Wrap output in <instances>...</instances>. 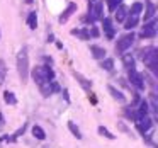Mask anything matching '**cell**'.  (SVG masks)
I'll use <instances>...</instances> for the list:
<instances>
[{
	"label": "cell",
	"mask_w": 158,
	"mask_h": 148,
	"mask_svg": "<svg viewBox=\"0 0 158 148\" xmlns=\"http://www.w3.org/2000/svg\"><path fill=\"white\" fill-rule=\"evenodd\" d=\"M102 2L100 0H90L89 2V21H102Z\"/></svg>",
	"instance_id": "5"
},
{
	"label": "cell",
	"mask_w": 158,
	"mask_h": 148,
	"mask_svg": "<svg viewBox=\"0 0 158 148\" xmlns=\"http://www.w3.org/2000/svg\"><path fill=\"white\" fill-rule=\"evenodd\" d=\"M4 123V117H2V114H0V124Z\"/></svg>",
	"instance_id": "32"
},
{
	"label": "cell",
	"mask_w": 158,
	"mask_h": 148,
	"mask_svg": "<svg viewBox=\"0 0 158 148\" xmlns=\"http://www.w3.org/2000/svg\"><path fill=\"white\" fill-rule=\"evenodd\" d=\"M89 34L92 36V38H99V34H100V32H99V29H97V27H92V29L89 31Z\"/></svg>",
	"instance_id": "30"
},
{
	"label": "cell",
	"mask_w": 158,
	"mask_h": 148,
	"mask_svg": "<svg viewBox=\"0 0 158 148\" xmlns=\"http://www.w3.org/2000/svg\"><path fill=\"white\" fill-rule=\"evenodd\" d=\"M156 19H151V21H148L146 24H144V29L143 32H141V38H155L156 36Z\"/></svg>",
	"instance_id": "9"
},
{
	"label": "cell",
	"mask_w": 158,
	"mask_h": 148,
	"mask_svg": "<svg viewBox=\"0 0 158 148\" xmlns=\"http://www.w3.org/2000/svg\"><path fill=\"white\" fill-rule=\"evenodd\" d=\"M17 72L21 77L22 83L27 82L29 78V55H27V46H22V49L17 53Z\"/></svg>",
	"instance_id": "1"
},
{
	"label": "cell",
	"mask_w": 158,
	"mask_h": 148,
	"mask_svg": "<svg viewBox=\"0 0 158 148\" xmlns=\"http://www.w3.org/2000/svg\"><path fill=\"white\" fill-rule=\"evenodd\" d=\"M100 68H104L106 72H112L114 70V60L112 58H104L100 63Z\"/></svg>",
	"instance_id": "20"
},
{
	"label": "cell",
	"mask_w": 158,
	"mask_h": 148,
	"mask_svg": "<svg viewBox=\"0 0 158 148\" xmlns=\"http://www.w3.org/2000/svg\"><path fill=\"white\" fill-rule=\"evenodd\" d=\"M114 12H116V14H114V17H116L117 22H124V19L129 15V12H127V7H126V5H123V4L117 5Z\"/></svg>",
	"instance_id": "11"
},
{
	"label": "cell",
	"mask_w": 158,
	"mask_h": 148,
	"mask_svg": "<svg viewBox=\"0 0 158 148\" xmlns=\"http://www.w3.org/2000/svg\"><path fill=\"white\" fill-rule=\"evenodd\" d=\"M4 100H5V104H9V106H15V104H17L15 95L12 92H9V90H5V92H4Z\"/></svg>",
	"instance_id": "21"
},
{
	"label": "cell",
	"mask_w": 158,
	"mask_h": 148,
	"mask_svg": "<svg viewBox=\"0 0 158 148\" xmlns=\"http://www.w3.org/2000/svg\"><path fill=\"white\" fill-rule=\"evenodd\" d=\"M27 26L31 29L38 27V14H36V12H31V14L27 15Z\"/></svg>",
	"instance_id": "22"
},
{
	"label": "cell",
	"mask_w": 158,
	"mask_h": 148,
	"mask_svg": "<svg viewBox=\"0 0 158 148\" xmlns=\"http://www.w3.org/2000/svg\"><path fill=\"white\" fill-rule=\"evenodd\" d=\"M141 58H143L144 65L151 70L153 73H158V49L156 48H146L141 51Z\"/></svg>",
	"instance_id": "2"
},
{
	"label": "cell",
	"mask_w": 158,
	"mask_h": 148,
	"mask_svg": "<svg viewBox=\"0 0 158 148\" xmlns=\"http://www.w3.org/2000/svg\"><path fill=\"white\" fill-rule=\"evenodd\" d=\"M127 77H129V82L133 83L134 87H136L138 90H143L144 89V82H143V75L141 73L136 72V68H129L127 70Z\"/></svg>",
	"instance_id": "6"
},
{
	"label": "cell",
	"mask_w": 158,
	"mask_h": 148,
	"mask_svg": "<svg viewBox=\"0 0 158 148\" xmlns=\"http://www.w3.org/2000/svg\"><path fill=\"white\" fill-rule=\"evenodd\" d=\"M119 128H121V131H124V133H127V128H126V126H124V124H123V123H119Z\"/></svg>",
	"instance_id": "31"
},
{
	"label": "cell",
	"mask_w": 158,
	"mask_h": 148,
	"mask_svg": "<svg viewBox=\"0 0 158 148\" xmlns=\"http://www.w3.org/2000/svg\"><path fill=\"white\" fill-rule=\"evenodd\" d=\"M155 12H156L155 5L151 4V2H146V12H144V21H150V19H153V17H155Z\"/></svg>",
	"instance_id": "18"
},
{
	"label": "cell",
	"mask_w": 158,
	"mask_h": 148,
	"mask_svg": "<svg viewBox=\"0 0 158 148\" xmlns=\"http://www.w3.org/2000/svg\"><path fill=\"white\" fill-rule=\"evenodd\" d=\"M151 126H153V121H151L148 116H143V117H139V119L136 121V129L139 131L143 136L148 134V131L151 129Z\"/></svg>",
	"instance_id": "8"
},
{
	"label": "cell",
	"mask_w": 158,
	"mask_h": 148,
	"mask_svg": "<svg viewBox=\"0 0 158 148\" xmlns=\"http://www.w3.org/2000/svg\"><path fill=\"white\" fill-rule=\"evenodd\" d=\"M5 75H7V66L4 60H0V85L5 82Z\"/></svg>",
	"instance_id": "27"
},
{
	"label": "cell",
	"mask_w": 158,
	"mask_h": 148,
	"mask_svg": "<svg viewBox=\"0 0 158 148\" xmlns=\"http://www.w3.org/2000/svg\"><path fill=\"white\" fill-rule=\"evenodd\" d=\"M123 63H124V66L129 70V68H133V66H134V58L131 55H123Z\"/></svg>",
	"instance_id": "26"
},
{
	"label": "cell",
	"mask_w": 158,
	"mask_h": 148,
	"mask_svg": "<svg viewBox=\"0 0 158 148\" xmlns=\"http://www.w3.org/2000/svg\"><path fill=\"white\" fill-rule=\"evenodd\" d=\"M72 34L77 36V38L83 39V41H87V39H90V34H89V29L87 27H80V29H72Z\"/></svg>",
	"instance_id": "16"
},
{
	"label": "cell",
	"mask_w": 158,
	"mask_h": 148,
	"mask_svg": "<svg viewBox=\"0 0 158 148\" xmlns=\"http://www.w3.org/2000/svg\"><path fill=\"white\" fill-rule=\"evenodd\" d=\"M75 12H77V4H68V7H66V11L63 12L61 15H60V19H58V21L63 24V22H66V21H68V19L72 17V15L75 14Z\"/></svg>",
	"instance_id": "12"
},
{
	"label": "cell",
	"mask_w": 158,
	"mask_h": 148,
	"mask_svg": "<svg viewBox=\"0 0 158 148\" xmlns=\"http://www.w3.org/2000/svg\"><path fill=\"white\" fill-rule=\"evenodd\" d=\"M90 51H92V56L95 60H104V58H106V49L100 48V46H97V44L90 46Z\"/></svg>",
	"instance_id": "14"
},
{
	"label": "cell",
	"mask_w": 158,
	"mask_h": 148,
	"mask_svg": "<svg viewBox=\"0 0 158 148\" xmlns=\"http://www.w3.org/2000/svg\"><path fill=\"white\" fill-rule=\"evenodd\" d=\"M138 15H127L126 19H124V29H127V31H133L134 27L138 26Z\"/></svg>",
	"instance_id": "13"
},
{
	"label": "cell",
	"mask_w": 158,
	"mask_h": 148,
	"mask_svg": "<svg viewBox=\"0 0 158 148\" xmlns=\"http://www.w3.org/2000/svg\"><path fill=\"white\" fill-rule=\"evenodd\" d=\"M39 90H41V94L44 97H49L53 92H58L60 85L55 82V80H49V82H43L41 85H39Z\"/></svg>",
	"instance_id": "7"
},
{
	"label": "cell",
	"mask_w": 158,
	"mask_h": 148,
	"mask_svg": "<svg viewBox=\"0 0 158 148\" xmlns=\"http://www.w3.org/2000/svg\"><path fill=\"white\" fill-rule=\"evenodd\" d=\"M121 2H123V0H107V5H109V11H116V7L117 5L121 4Z\"/></svg>",
	"instance_id": "28"
},
{
	"label": "cell",
	"mask_w": 158,
	"mask_h": 148,
	"mask_svg": "<svg viewBox=\"0 0 158 148\" xmlns=\"http://www.w3.org/2000/svg\"><path fill=\"white\" fill-rule=\"evenodd\" d=\"M68 129L72 131V134L77 138V140H82V133H80V129L75 126V123H73V121H68Z\"/></svg>",
	"instance_id": "24"
},
{
	"label": "cell",
	"mask_w": 158,
	"mask_h": 148,
	"mask_svg": "<svg viewBox=\"0 0 158 148\" xmlns=\"http://www.w3.org/2000/svg\"><path fill=\"white\" fill-rule=\"evenodd\" d=\"M97 131H99V134H100V136L107 138V140H114V138H116V136H114V134L110 133L109 129H107L106 126H99V129H97Z\"/></svg>",
	"instance_id": "25"
},
{
	"label": "cell",
	"mask_w": 158,
	"mask_h": 148,
	"mask_svg": "<svg viewBox=\"0 0 158 148\" xmlns=\"http://www.w3.org/2000/svg\"><path fill=\"white\" fill-rule=\"evenodd\" d=\"M32 78L38 85H41L43 82H49V80L55 78V72L49 66H36L32 70Z\"/></svg>",
	"instance_id": "3"
},
{
	"label": "cell",
	"mask_w": 158,
	"mask_h": 148,
	"mask_svg": "<svg viewBox=\"0 0 158 148\" xmlns=\"http://www.w3.org/2000/svg\"><path fill=\"white\" fill-rule=\"evenodd\" d=\"M133 43H134V32L133 31L124 34V36H121V38L117 39V44H116V53L117 55H124V53L133 46Z\"/></svg>",
	"instance_id": "4"
},
{
	"label": "cell",
	"mask_w": 158,
	"mask_h": 148,
	"mask_svg": "<svg viewBox=\"0 0 158 148\" xmlns=\"http://www.w3.org/2000/svg\"><path fill=\"white\" fill-rule=\"evenodd\" d=\"M32 134H34L38 140H44V138H46L44 129H43L41 126H38V124H36V126H32Z\"/></svg>",
	"instance_id": "23"
},
{
	"label": "cell",
	"mask_w": 158,
	"mask_h": 148,
	"mask_svg": "<svg viewBox=\"0 0 158 148\" xmlns=\"http://www.w3.org/2000/svg\"><path fill=\"white\" fill-rule=\"evenodd\" d=\"M73 77H75V78L78 80V82H80V85H82L85 90H90V87H92V83H90V82H89V80H87L83 75H80L78 72H73Z\"/></svg>",
	"instance_id": "17"
},
{
	"label": "cell",
	"mask_w": 158,
	"mask_h": 148,
	"mask_svg": "<svg viewBox=\"0 0 158 148\" xmlns=\"http://www.w3.org/2000/svg\"><path fill=\"white\" fill-rule=\"evenodd\" d=\"M102 27H104V32H106L107 38L112 39V38H114V34H116V29H114L112 21H110L109 17H102Z\"/></svg>",
	"instance_id": "10"
},
{
	"label": "cell",
	"mask_w": 158,
	"mask_h": 148,
	"mask_svg": "<svg viewBox=\"0 0 158 148\" xmlns=\"http://www.w3.org/2000/svg\"><path fill=\"white\" fill-rule=\"evenodd\" d=\"M151 111L158 112V102H156V95L155 94H151Z\"/></svg>",
	"instance_id": "29"
},
{
	"label": "cell",
	"mask_w": 158,
	"mask_h": 148,
	"mask_svg": "<svg viewBox=\"0 0 158 148\" xmlns=\"http://www.w3.org/2000/svg\"><path fill=\"white\" fill-rule=\"evenodd\" d=\"M127 12H129V15H139L141 12H143V4H141V2H136V4L131 5V9H127Z\"/></svg>",
	"instance_id": "19"
},
{
	"label": "cell",
	"mask_w": 158,
	"mask_h": 148,
	"mask_svg": "<svg viewBox=\"0 0 158 148\" xmlns=\"http://www.w3.org/2000/svg\"><path fill=\"white\" fill-rule=\"evenodd\" d=\"M107 89H109V92H110V95H112L114 100H117V102H126V97L123 95L121 90H117L116 87H112V85H109Z\"/></svg>",
	"instance_id": "15"
}]
</instances>
